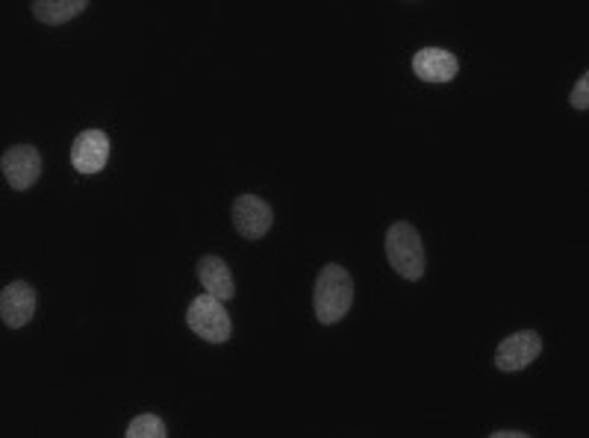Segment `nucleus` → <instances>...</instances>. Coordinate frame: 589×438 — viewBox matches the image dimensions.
Instances as JSON below:
<instances>
[{
  "label": "nucleus",
  "instance_id": "obj_1",
  "mask_svg": "<svg viewBox=\"0 0 589 438\" xmlns=\"http://www.w3.org/2000/svg\"><path fill=\"white\" fill-rule=\"evenodd\" d=\"M354 303V277L351 270L342 268L339 262H328L318 270L316 286H313V315L318 324L333 326L351 312Z\"/></svg>",
  "mask_w": 589,
  "mask_h": 438
},
{
  "label": "nucleus",
  "instance_id": "obj_2",
  "mask_svg": "<svg viewBox=\"0 0 589 438\" xmlns=\"http://www.w3.org/2000/svg\"><path fill=\"white\" fill-rule=\"evenodd\" d=\"M384 247H386V260H389V268H393L401 280L416 283L424 277L428 256H424V244H421L419 230H416L410 221H395V224H389Z\"/></svg>",
  "mask_w": 589,
  "mask_h": 438
},
{
  "label": "nucleus",
  "instance_id": "obj_3",
  "mask_svg": "<svg viewBox=\"0 0 589 438\" xmlns=\"http://www.w3.org/2000/svg\"><path fill=\"white\" fill-rule=\"evenodd\" d=\"M186 326L197 338H204L209 345H227L234 336V321L227 315L225 300L213 295H197L186 309Z\"/></svg>",
  "mask_w": 589,
  "mask_h": 438
},
{
  "label": "nucleus",
  "instance_id": "obj_4",
  "mask_svg": "<svg viewBox=\"0 0 589 438\" xmlns=\"http://www.w3.org/2000/svg\"><path fill=\"white\" fill-rule=\"evenodd\" d=\"M230 221H234V230L242 235L245 242H260L274 227V209L262 197L245 192V195H239L234 200Z\"/></svg>",
  "mask_w": 589,
  "mask_h": 438
},
{
  "label": "nucleus",
  "instance_id": "obj_5",
  "mask_svg": "<svg viewBox=\"0 0 589 438\" xmlns=\"http://www.w3.org/2000/svg\"><path fill=\"white\" fill-rule=\"evenodd\" d=\"M540 354H543V336L536 330H519L498 342L496 368L501 373L524 371L528 365L540 359Z\"/></svg>",
  "mask_w": 589,
  "mask_h": 438
},
{
  "label": "nucleus",
  "instance_id": "obj_6",
  "mask_svg": "<svg viewBox=\"0 0 589 438\" xmlns=\"http://www.w3.org/2000/svg\"><path fill=\"white\" fill-rule=\"evenodd\" d=\"M0 171L15 192H27L42 180V153L33 145H12L0 157Z\"/></svg>",
  "mask_w": 589,
  "mask_h": 438
},
{
  "label": "nucleus",
  "instance_id": "obj_7",
  "mask_svg": "<svg viewBox=\"0 0 589 438\" xmlns=\"http://www.w3.org/2000/svg\"><path fill=\"white\" fill-rule=\"evenodd\" d=\"M110 153H113V145H110V136L103 130H83L71 145V165H75L77 174L83 177H92V174H101L110 162Z\"/></svg>",
  "mask_w": 589,
  "mask_h": 438
},
{
  "label": "nucleus",
  "instance_id": "obj_8",
  "mask_svg": "<svg viewBox=\"0 0 589 438\" xmlns=\"http://www.w3.org/2000/svg\"><path fill=\"white\" fill-rule=\"evenodd\" d=\"M36 307L38 291L27 280H15L0 291V318H3V324L10 326V330L27 326L33 321V315H36Z\"/></svg>",
  "mask_w": 589,
  "mask_h": 438
},
{
  "label": "nucleus",
  "instance_id": "obj_9",
  "mask_svg": "<svg viewBox=\"0 0 589 438\" xmlns=\"http://www.w3.org/2000/svg\"><path fill=\"white\" fill-rule=\"evenodd\" d=\"M460 71V59L445 47H421L412 57V74L424 83H451Z\"/></svg>",
  "mask_w": 589,
  "mask_h": 438
},
{
  "label": "nucleus",
  "instance_id": "obj_10",
  "mask_svg": "<svg viewBox=\"0 0 589 438\" xmlns=\"http://www.w3.org/2000/svg\"><path fill=\"white\" fill-rule=\"evenodd\" d=\"M195 270H197V280H201L206 295L225 300V303L227 300H234V295H236L234 270H230V265H227L222 256H216V253H206V256L197 260Z\"/></svg>",
  "mask_w": 589,
  "mask_h": 438
},
{
  "label": "nucleus",
  "instance_id": "obj_11",
  "mask_svg": "<svg viewBox=\"0 0 589 438\" xmlns=\"http://www.w3.org/2000/svg\"><path fill=\"white\" fill-rule=\"evenodd\" d=\"M86 10H89V0H33L30 3L33 19L47 27H63L77 15H83Z\"/></svg>",
  "mask_w": 589,
  "mask_h": 438
},
{
  "label": "nucleus",
  "instance_id": "obj_12",
  "mask_svg": "<svg viewBox=\"0 0 589 438\" xmlns=\"http://www.w3.org/2000/svg\"><path fill=\"white\" fill-rule=\"evenodd\" d=\"M169 436V427L166 420L154 415V412H145V415H136V418L127 424L124 429V438H166Z\"/></svg>",
  "mask_w": 589,
  "mask_h": 438
},
{
  "label": "nucleus",
  "instance_id": "obj_13",
  "mask_svg": "<svg viewBox=\"0 0 589 438\" xmlns=\"http://www.w3.org/2000/svg\"><path fill=\"white\" fill-rule=\"evenodd\" d=\"M569 106L575 113H587L589 110V71H584L578 77V83H575V89L569 94Z\"/></svg>",
  "mask_w": 589,
  "mask_h": 438
},
{
  "label": "nucleus",
  "instance_id": "obj_14",
  "mask_svg": "<svg viewBox=\"0 0 589 438\" xmlns=\"http://www.w3.org/2000/svg\"><path fill=\"white\" fill-rule=\"evenodd\" d=\"M531 433H522V429H496L489 433V438H528Z\"/></svg>",
  "mask_w": 589,
  "mask_h": 438
}]
</instances>
